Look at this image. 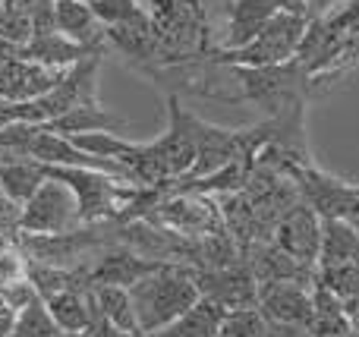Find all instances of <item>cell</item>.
<instances>
[{
    "label": "cell",
    "instance_id": "27",
    "mask_svg": "<svg viewBox=\"0 0 359 337\" xmlns=\"http://www.w3.org/2000/svg\"><path fill=\"white\" fill-rule=\"evenodd\" d=\"M16 315H19V309H13L10 303H0V337H10L13 334Z\"/></svg>",
    "mask_w": 359,
    "mask_h": 337
},
{
    "label": "cell",
    "instance_id": "4",
    "mask_svg": "<svg viewBox=\"0 0 359 337\" xmlns=\"http://www.w3.org/2000/svg\"><path fill=\"white\" fill-rule=\"evenodd\" d=\"M196 126L198 117L189 114L183 104H180V95L170 92L168 95V130H164L161 139L149 145V158L155 161V170L164 183H177L183 180L186 174L196 164Z\"/></svg>",
    "mask_w": 359,
    "mask_h": 337
},
{
    "label": "cell",
    "instance_id": "2",
    "mask_svg": "<svg viewBox=\"0 0 359 337\" xmlns=\"http://www.w3.org/2000/svg\"><path fill=\"white\" fill-rule=\"evenodd\" d=\"M233 73L240 95H230L227 104H255L265 117H278V114L290 111L293 104H306V88H309V76H306L303 63L293 57L287 63H274V67H227Z\"/></svg>",
    "mask_w": 359,
    "mask_h": 337
},
{
    "label": "cell",
    "instance_id": "26",
    "mask_svg": "<svg viewBox=\"0 0 359 337\" xmlns=\"http://www.w3.org/2000/svg\"><path fill=\"white\" fill-rule=\"evenodd\" d=\"M278 13H293V16L309 19V0H271Z\"/></svg>",
    "mask_w": 359,
    "mask_h": 337
},
{
    "label": "cell",
    "instance_id": "5",
    "mask_svg": "<svg viewBox=\"0 0 359 337\" xmlns=\"http://www.w3.org/2000/svg\"><path fill=\"white\" fill-rule=\"evenodd\" d=\"M79 224L82 221H79V205H76L73 189L67 183L54 180V177H48L35 189V195L19 208V218H16L19 233H67V231H76Z\"/></svg>",
    "mask_w": 359,
    "mask_h": 337
},
{
    "label": "cell",
    "instance_id": "18",
    "mask_svg": "<svg viewBox=\"0 0 359 337\" xmlns=\"http://www.w3.org/2000/svg\"><path fill=\"white\" fill-rule=\"evenodd\" d=\"M60 331H86L92 325V287H69L44 300Z\"/></svg>",
    "mask_w": 359,
    "mask_h": 337
},
{
    "label": "cell",
    "instance_id": "20",
    "mask_svg": "<svg viewBox=\"0 0 359 337\" xmlns=\"http://www.w3.org/2000/svg\"><path fill=\"white\" fill-rule=\"evenodd\" d=\"M63 331L57 328V322L50 319L48 306H44L41 296H35L32 303H25L16 315V325H13L10 337H60Z\"/></svg>",
    "mask_w": 359,
    "mask_h": 337
},
{
    "label": "cell",
    "instance_id": "6",
    "mask_svg": "<svg viewBox=\"0 0 359 337\" xmlns=\"http://www.w3.org/2000/svg\"><path fill=\"white\" fill-rule=\"evenodd\" d=\"M297 183H299L303 199L316 208V214L322 221L325 218L359 221V193H356V186H347L344 180H337V177L312 167V164H299Z\"/></svg>",
    "mask_w": 359,
    "mask_h": 337
},
{
    "label": "cell",
    "instance_id": "3",
    "mask_svg": "<svg viewBox=\"0 0 359 337\" xmlns=\"http://www.w3.org/2000/svg\"><path fill=\"white\" fill-rule=\"evenodd\" d=\"M306 29H309L306 16L274 13L252 41L236 50H215L211 63H221V67H274V63H287L297 57Z\"/></svg>",
    "mask_w": 359,
    "mask_h": 337
},
{
    "label": "cell",
    "instance_id": "19",
    "mask_svg": "<svg viewBox=\"0 0 359 337\" xmlns=\"http://www.w3.org/2000/svg\"><path fill=\"white\" fill-rule=\"evenodd\" d=\"M44 180H48L44 164L32 161V158H13V161L0 164V189L10 195V202L16 208H22Z\"/></svg>",
    "mask_w": 359,
    "mask_h": 337
},
{
    "label": "cell",
    "instance_id": "10",
    "mask_svg": "<svg viewBox=\"0 0 359 337\" xmlns=\"http://www.w3.org/2000/svg\"><path fill=\"white\" fill-rule=\"evenodd\" d=\"M63 69L44 67V63L25 60V57H13V60L0 63V98L6 101H32L41 98L44 92L60 82Z\"/></svg>",
    "mask_w": 359,
    "mask_h": 337
},
{
    "label": "cell",
    "instance_id": "1",
    "mask_svg": "<svg viewBox=\"0 0 359 337\" xmlns=\"http://www.w3.org/2000/svg\"><path fill=\"white\" fill-rule=\"evenodd\" d=\"M133 309L139 319V331L151 334L177 322L186 309H192L202 294L196 284V265L164 262L161 268L149 271L130 287Z\"/></svg>",
    "mask_w": 359,
    "mask_h": 337
},
{
    "label": "cell",
    "instance_id": "12",
    "mask_svg": "<svg viewBox=\"0 0 359 337\" xmlns=\"http://www.w3.org/2000/svg\"><path fill=\"white\" fill-rule=\"evenodd\" d=\"M164 262H155V259H145L139 252L120 249L104 252V256H95V265H86L88 271V284H117V287H133L139 277H145L149 271L161 268Z\"/></svg>",
    "mask_w": 359,
    "mask_h": 337
},
{
    "label": "cell",
    "instance_id": "16",
    "mask_svg": "<svg viewBox=\"0 0 359 337\" xmlns=\"http://www.w3.org/2000/svg\"><path fill=\"white\" fill-rule=\"evenodd\" d=\"M92 300L98 306L101 319L120 334H142L139 331V319L133 309L130 287H117V284H92Z\"/></svg>",
    "mask_w": 359,
    "mask_h": 337
},
{
    "label": "cell",
    "instance_id": "30",
    "mask_svg": "<svg viewBox=\"0 0 359 337\" xmlns=\"http://www.w3.org/2000/svg\"><path fill=\"white\" fill-rule=\"evenodd\" d=\"M356 193H359V186H356Z\"/></svg>",
    "mask_w": 359,
    "mask_h": 337
},
{
    "label": "cell",
    "instance_id": "25",
    "mask_svg": "<svg viewBox=\"0 0 359 337\" xmlns=\"http://www.w3.org/2000/svg\"><path fill=\"white\" fill-rule=\"evenodd\" d=\"M347 4L350 0H309V19H328Z\"/></svg>",
    "mask_w": 359,
    "mask_h": 337
},
{
    "label": "cell",
    "instance_id": "14",
    "mask_svg": "<svg viewBox=\"0 0 359 337\" xmlns=\"http://www.w3.org/2000/svg\"><path fill=\"white\" fill-rule=\"evenodd\" d=\"M48 130L60 132V136H79V132H120L130 126L126 117H117L114 111L101 107V101H88V104H79V107H69L67 114H60L57 120L44 123Z\"/></svg>",
    "mask_w": 359,
    "mask_h": 337
},
{
    "label": "cell",
    "instance_id": "17",
    "mask_svg": "<svg viewBox=\"0 0 359 337\" xmlns=\"http://www.w3.org/2000/svg\"><path fill=\"white\" fill-rule=\"evenodd\" d=\"M88 54H98V50H88L82 44L69 41L67 35L60 32H48V35H35L29 44H22V57L25 60H35V63H44V67H54V69H67L73 67L76 60Z\"/></svg>",
    "mask_w": 359,
    "mask_h": 337
},
{
    "label": "cell",
    "instance_id": "21",
    "mask_svg": "<svg viewBox=\"0 0 359 337\" xmlns=\"http://www.w3.org/2000/svg\"><path fill=\"white\" fill-rule=\"evenodd\" d=\"M217 337H268V319L259 312V306L224 312Z\"/></svg>",
    "mask_w": 359,
    "mask_h": 337
},
{
    "label": "cell",
    "instance_id": "11",
    "mask_svg": "<svg viewBox=\"0 0 359 337\" xmlns=\"http://www.w3.org/2000/svg\"><path fill=\"white\" fill-rule=\"evenodd\" d=\"M54 25L60 35L69 38V41L104 54V48H107L104 25H101V19L95 16L88 0H54Z\"/></svg>",
    "mask_w": 359,
    "mask_h": 337
},
{
    "label": "cell",
    "instance_id": "9",
    "mask_svg": "<svg viewBox=\"0 0 359 337\" xmlns=\"http://www.w3.org/2000/svg\"><path fill=\"white\" fill-rule=\"evenodd\" d=\"M316 287V284H312ZM309 284L274 281L259 287V312L268 322H290V325H312L316 300Z\"/></svg>",
    "mask_w": 359,
    "mask_h": 337
},
{
    "label": "cell",
    "instance_id": "23",
    "mask_svg": "<svg viewBox=\"0 0 359 337\" xmlns=\"http://www.w3.org/2000/svg\"><path fill=\"white\" fill-rule=\"evenodd\" d=\"M95 10V16L101 19V25H120V22H133V19L145 16V6L139 0H88Z\"/></svg>",
    "mask_w": 359,
    "mask_h": 337
},
{
    "label": "cell",
    "instance_id": "22",
    "mask_svg": "<svg viewBox=\"0 0 359 337\" xmlns=\"http://www.w3.org/2000/svg\"><path fill=\"white\" fill-rule=\"evenodd\" d=\"M322 287H328L334 296L347 300L359 294V265H331V268H318L316 277Z\"/></svg>",
    "mask_w": 359,
    "mask_h": 337
},
{
    "label": "cell",
    "instance_id": "31",
    "mask_svg": "<svg viewBox=\"0 0 359 337\" xmlns=\"http://www.w3.org/2000/svg\"><path fill=\"white\" fill-rule=\"evenodd\" d=\"M356 227H359V221H356Z\"/></svg>",
    "mask_w": 359,
    "mask_h": 337
},
{
    "label": "cell",
    "instance_id": "7",
    "mask_svg": "<svg viewBox=\"0 0 359 337\" xmlns=\"http://www.w3.org/2000/svg\"><path fill=\"white\" fill-rule=\"evenodd\" d=\"M198 294L217 303L224 312L259 306V281L246 262L227 265V268H196Z\"/></svg>",
    "mask_w": 359,
    "mask_h": 337
},
{
    "label": "cell",
    "instance_id": "28",
    "mask_svg": "<svg viewBox=\"0 0 359 337\" xmlns=\"http://www.w3.org/2000/svg\"><path fill=\"white\" fill-rule=\"evenodd\" d=\"M344 319H347L350 331H359V294L344 300Z\"/></svg>",
    "mask_w": 359,
    "mask_h": 337
},
{
    "label": "cell",
    "instance_id": "15",
    "mask_svg": "<svg viewBox=\"0 0 359 337\" xmlns=\"http://www.w3.org/2000/svg\"><path fill=\"white\" fill-rule=\"evenodd\" d=\"M331 265H359V227L347 218H325L322 221V252L318 268Z\"/></svg>",
    "mask_w": 359,
    "mask_h": 337
},
{
    "label": "cell",
    "instance_id": "24",
    "mask_svg": "<svg viewBox=\"0 0 359 337\" xmlns=\"http://www.w3.org/2000/svg\"><path fill=\"white\" fill-rule=\"evenodd\" d=\"M22 281H29V256L19 249V243H10L0 249V290Z\"/></svg>",
    "mask_w": 359,
    "mask_h": 337
},
{
    "label": "cell",
    "instance_id": "29",
    "mask_svg": "<svg viewBox=\"0 0 359 337\" xmlns=\"http://www.w3.org/2000/svg\"><path fill=\"white\" fill-rule=\"evenodd\" d=\"M16 218H19V208L10 202V195L0 189V221H13L16 224Z\"/></svg>",
    "mask_w": 359,
    "mask_h": 337
},
{
    "label": "cell",
    "instance_id": "8",
    "mask_svg": "<svg viewBox=\"0 0 359 337\" xmlns=\"http://www.w3.org/2000/svg\"><path fill=\"white\" fill-rule=\"evenodd\" d=\"M274 246L284 249L290 259L318 268V252H322V218L309 202H297L284 212V218L274 227Z\"/></svg>",
    "mask_w": 359,
    "mask_h": 337
},
{
    "label": "cell",
    "instance_id": "13",
    "mask_svg": "<svg viewBox=\"0 0 359 337\" xmlns=\"http://www.w3.org/2000/svg\"><path fill=\"white\" fill-rule=\"evenodd\" d=\"M274 13L278 10H274L271 0H230L227 25H224V38L217 44V50H236L243 44H249L268 25V19Z\"/></svg>",
    "mask_w": 359,
    "mask_h": 337
}]
</instances>
